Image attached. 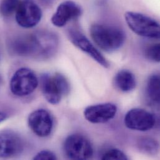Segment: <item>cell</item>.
<instances>
[{
    "label": "cell",
    "mask_w": 160,
    "mask_h": 160,
    "mask_svg": "<svg viewBox=\"0 0 160 160\" xmlns=\"http://www.w3.org/2000/svg\"><path fill=\"white\" fill-rule=\"evenodd\" d=\"M41 87L44 98L52 105L59 103L70 91L68 81L59 73L44 74L41 78Z\"/></svg>",
    "instance_id": "3957f363"
},
{
    "label": "cell",
    "mask_w": 160,
    "mask_h": 160,
    "mask_svg": "<svg viewBox=\"0 0 160 160\" xmlns=\"http://www.w3.org/2000/svg\"><path fill=\"white\" fill-rule=\"evenodd\" d=\"M42 16L40 7L32 0H21L16 12L17 23L24 28H32L41 20Z\"/></svg>",
    "instance_id": "52a82bcc"
},
{
    "label": "cell",
    "mask_w": 160,
    "mask_h": 160,
    "mask_svg": "<svg viewBox=\"0 0 160 160\" xmlns=\"http://www.w3.org/2000/svg\"><path fill=\"white\" fill-rule=\"evenodd\" d=\"M21 0H1L0 1V14L8 17L16 13Z\"/></svg>",
    "instance_id": "e0dca14e"
},
{
    "label": "cell",
    "mask_w": 160,
    "mask_h": 160,
    "mask_svg": "<svg viewBox=\"0 0 160 160\" xmlns=\"http://www.w3.org/2000/svg\"><path fill=\"white\" fill-rule=\"evenodd\" d=\"M24 144L21 137L12 131L0 132V158L8 159L19 155Z\"/></svg>",
    "instance_id": "7c38bea8"
},
{
    "label": "cell",
    "mask_w": 160,
    "mask_h": 160,
    "mask_svg": "<svg viewBox=\"0 0 160 160\" xmlns=\"http://www.w3.org/2000/svg\"><path fill=\"white\" fill-rule=\"evenodd\" d=\"M160 44H153L148 46L145 50V57L150 61L159 62L160 60Z\"/></svg>",
    "instance_id": "ac0fdd59"
},
{
    "label": "cell",
    "mask_w": 160,
    "mask_h": 160,
    "mask_svg": "<svg viewBox=\"0 0 160 160\" xmlns=\"http://www.w3.org/2000/svg\"><path fill=\"white\" fill-rule=\"evenodd\" d=\"M117 112V106L112 103H103L87 107L83 112L87 121L92 123H103L113 119Z\"/></svg>",
    "instance_id": "4fadbf2b"
},
{
    "label": "cell",
    "mask_w": 160,
    "mask_h": 160,
    "mask_svg": "<svg viewBox=\"0 0 160 160\" xmlns=\"http://www.w3.org/2000/svg\"><path fill=\"white\" fill-rule=\"evenodd\" d=\"M58 36L48 31L20 35L10 41L9 49L14 54L46 59L54 56L58 48Z\"/></svg>",
    "instance_id": "6da1fadb"
},
{
    "label": "cell",
    "mask_w": 160,
    "mask_h": 160,
    "mask_svg": "<svg viewBox=\"0 0 160 160\" xmlns=\"http://www.w3.org/2000/svg\"><path fill=\"white\" fill-rule=\"evenodd\" d=\"M160 76L158 74L152 75L147 82V94L151 100L156 103H160Z\"/></svg>",
    "instance_id": "9a60e30c"
},
{
    "label": "cell",
    "mask_w": 160,
    "mask_h": 160,
    "mask_svg": "<svg viewBox=\"0 0 160 160\" xmlns=\"http://www.w3.org/2000/svg\"><path fill=\"white\" fill-rule=\"evenodd\" d=\"M138 146L140 151L148 155H156L159 149L157 141L151 138H142L138 140Z\"/></svg>",
    "instance_id": "2e32d148"
},
{
    "label": "cell",
    "mask_w": 160,
    "mask_h": 160,
    "mask_svg": "<svg viewBox=\"0 0 160 160\" xmlns=\"http://www.w3.org/2000/svg\"><path fill=\"white\" fill-rule=\"evenodd\" d=\"M82 14L80 5L71 0L61 2L51 18L52 23L56 27L62 28L69 21L79 18Z\"/></svg>",
    "instance_id": "8fae6325"
},
{
    "label": "cell",
    "mask_w": 160,
    "mask_h": 160,
    "mask_svg": "<svg viewBox=\"0 0 160 160\" xmlns=\"http://www.w3.org/2000/svg\"><path fill=\"white\" fill-rule=\"evenodd\" d=\"M57 159L56 155L49 150L41 151L33 158V160H56Z\"/></svg>",
    "instance_id": "ffe728a7"
},
{
    "label": "cell",
    "mask_w": 160,
    "mask_h": 160,
    "mask_svg": "<svg viewBox=\"0 0 160 160\" xmlns=\"http://www.w3.org/2000/svg\"><path fill=\"white\" fill-rule=\"evenodd\" d=\"M156 121L153 113L138 108L129 110L124 118L125 126L128 128L140 132H147L152 129Z\"/></svg>",
    "instance_id": "ba28073f"
},
{
    "label": "cell",
    "mask_w": 160,
    "mask_h": 160,
    "mask_svg": "<svg viewBox=\"0 0 160 160\" xmlns=\"http://www.w3.org/2000/svg\"><path fill=\"white\" fill-rule=\"evenodd\" d=\"M53 118L45 109L33 111L28 117V125L32 132L39 137H46L51 135L53 129Z\"/></svg>",
    "instance_id": "30bf717a"
},
{
    "label": "cell",
    "mask_w": 160,
    "mask_h": 160,
    "mask_svg": "<svg viewBox=\"0 0 160 160\" xmlns=\"http://www.w3.org/2000/svg\"><path fill=\"white\" fill-rule=\"evenodd\" d=\"M38 84L39 81L35 73L29 68H22L18 69L13 74L9 87L14 95L22 97L33 93Z\"/></svg>",
    "instance_id": "5b68a950"
},
{
    "label": "cell",
    "mask_w": 160,
    "mask_h": 160,
    "mask_svg": "<svg viewBox=\"0 0 160 160\" xmlns=\"http://www.w3.org/2000/svg\"><path fill=\"white\" fill-rule=\"evenodd\" d=\"M125 18L128 27L137 35L150 39H160V24L153 18L132 11L125 12Z\"/></svg>",
    "instance_id": "277c9868"
},
{
    "label": "cell",
    "mask_w": 160,
    "mask_h": 160,
    "mask_svg": "<svg viewBox=\"0 0 160 160\" xmlns=\"http://www.w3.org/2000/svg\"><path fill=\"white\" fill-rule=\"evenodd\" d=\"M64 151L66 157L71 160H88L93 154L90 141L80 134L71 135L66 139Z\"/></svg>",
    "instance_id": "8992f818"
},
{
    "label": "cell",
    "mask_w": 160,
    "mask_h": 160,
    "mask_svg": "<svg viewBox=\"0 0 160 160\" xmlns=\"http://www.w3.org/2000/svg\"><path fill=\"white\" fill-rule=\"evenodd\" d=\"M8 115L7 113L2 112H0V123L6 120L8 118Z\"/></svg>",
    "instance_id": "44dd1931"
},
{
    "label": "cell",
    "mask_w": 160,
    "mask_h": 160,
    "mask_svg": "<svg viewBox=\"0 0 160 160\" xmlns=\"http://www.w3.org/2000/svg\"><path fill=\"white\" fill-rule=\"evenodd\" d=\"M92 39L97 46L107 52L119 49L125 41L124 31L118 27L94 24L90 28Z\"/></svg>",
    "instance_id": "7a4b0ae2"
},
{
    "label": "cell",
    "mask_w": 160,
    "mask_h": 160,
    "mask_svg": "<svg viewBox=\"0 0 160 160\" xmlns=\"http://www.w3.org/2000/svg\"><path fill=\"white\" fill-rule=\"evenodd\" d=\"M68 36L71 42L75 46L90 56L100 66L105 68L109 67L110 65L107 59L79 29L71 28L68 31Z\"/></svg>",
    "instance_id": "9c48e42d"
},
{
    "label": "cell",
    "mask_w": 160,
    "mask_h": 160,
    "mask_svg": "<svg viewBox=\"0 0 160 160\" xmlns=\"http://www.w3.org/2000/svg\"><path fill=\"white\" fill-rule=\"evenodd\" d=\"M101 159L106 160H127L128 157L120 150L117 148H112L105 152V153H103Z\"/></svg>",
    "instance_id": "d6986e66"
},
{
    "label": "cell",
    "mask_w": 160,
    "mask_h": 160,
    "mask_svg": "<svg viewBox=\"0 0 160 160\" xmlns=\"http://www.w3.org/2000/svg\"><path fill=\"white\" fill-rule=\"evenodd\" d=\"M136 84L137 82L134 74L128 70L120 71L114 78L115 87L123 92L132 91L135 88Z\"/></svg>",
    "instance_id": "5bb4252c"
}]
</instances>
